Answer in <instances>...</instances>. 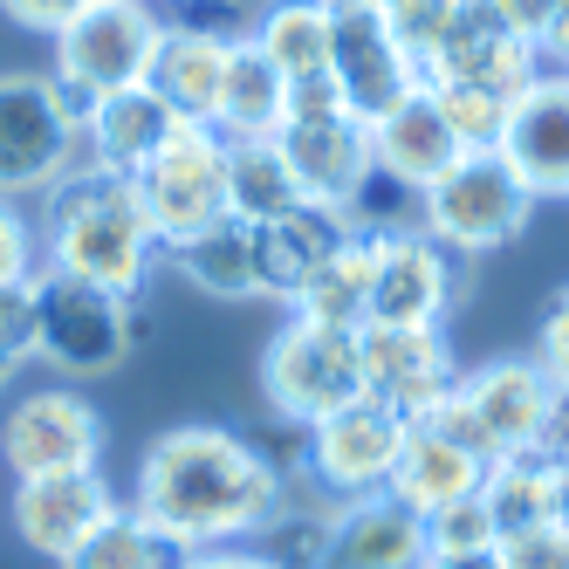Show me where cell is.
Masks as SVG:
<instances>
[{
  "instance_id": "cell-38",
  "label": "cell",
  "mask_w": 569,
  "mask_h": 569,
  "mask_svg": "<svg viewBox=\"0 0 569 569\" xmlns=\"http://www.w3.org/2000/svg\"><path fill=\"white\" fill-rule=\"evenodd\" d=\"M501 562L508 569H569V528L549 521V528H536V536H521V542H501Z\"/></svg>"
},
{
  "instance_id": "cell-35",
  "label": "cell",
  "mask_w": 569,
  "mask_h": 569,
  "mask_svg": "<svg viewBox=\"0 0 569 569\" xmlns=\"http://www.w3.org/2000/svg\"><path fill=\"white\" fill-rule=\"evenodd\" d=\"M42 274V227L21 213V199H0V289H28Z\"/></svg>"
},
{
  "instance_id": "cell-19",
  "label": "cell",
  "mask_w": 569,
  "mask_h": 569,
  "mask_svg": "<svg viewBox=\"0 0 569 569\" xmlns=\"http://www.w3.org/2000/svg\"><path fill=\"white\" fill-rule=\"evenodd\" d=\"M172 124H179V117L158 103L144 83L90 97L83 103V124H76V131H83V166L90 172H117V179H138L144 158L172 138Z\"/></svg>"
},
{
  "instance_id": "cell-28",
  "label": "cell",
  "mask_w": 569,
  "mask_h": 569,
  "mask_svg": "<svg viewBox=\"0 0 569 569\" xmlns=\"http://www.w3.org/2000/svg\"><path fill=\"white\" fill-rule=\"evenodd\" d=\"M480 508L495 515L501 542H521L536 528L556 521V467L549 453H521V460H495L480 480Z\"/></svg>"
},
{
  "instance_id": "cell-39",
  "label": "cell",
  "mask_w": 569,
  "mask_h": 569,
  "mask_svg": "<svg viewBox=\"0 0 569 569\" xmlns=\"http://www.w3.org/2000/svg\"><path fill=\"white\" fill-rule=\"evenodd\" d=\"M83 8H97V0H0V14L14 28H34V34H62Z\"/></svg>"
},
{
  "instance_id": "cell-40",
  "label": "cell",
  "mask_w": 569,
  "mask_h": 569,
  "mask_svg": "<svg viewBox=\"0 0 569 569\" xmlns=\"http://www.w3.org/2000/svg\"><path fill=\"white\" fill-rule=\"evenodd\" d=\"M480 14L508 28L515 42H542V21H549V0H480Z\"/></svg>"
},
{
  "instance_id": "cell-43",
  "label": "cell",
  "mask_w": 569,
  "mask_h": 569,
  "mask_svg": "<svg viewBox=\"0 0 569 569\" xmlns=\"http://www.w3.org/2000/svg\"><path fill=\"white\" fill-rule=\"evenodd\" d=\"M542 453H549V460H569V385H556V398H549V432H542Z\"/></svg>"
},
{
  "instance_id": "cell-37",
  "label": "cell",
  "mask_w": 569,
  "mask_h": 569,
  "mask_svg": "<svg viewBox=\"0 0 569 569\" xmlns=\"http://www.w3.org/2000/svg\"><path fill=\"white\" fill-rule=\"evenodd\" d=\"M536 363L556 385H569V289H556L549 309H542V322H536Z\"/></svg>"
},
{
  "instance_id": "cell-33",
  "label": "cell",
  "mask_w": 569,
  "mask_h": 569,
  "mask_svg": "<svg viewBox=\"0 0 569 569\" xmlns=\"http://www.w3.org/2000/svg\"><path fill=\"white\" fill-rule=\"evenodd\" d=\"M343 213H350L357 233H405V227H419V192H412V186H398L391 172L371 166V179L350 192V207H343Z\"/></svg>"
},
{
  "instance_id": "cell-14",
  "label": "cell",
  "mask_w": 569,
  "mask_h": 569,
  "mask_svg": "<svg viewBox=\"0 0 569 569\" xmlns=\"http://www.w3.org/2000/svg\"><path fill=\"white\" fill-rule=\"evenodd\" d=\"M460 385V363L439 330H391V322H363V391L405 426L432 419Z\"/></svg>"
},
{
  "instance_id": "cell-21",
  "label": "cell",
  "mask_w": 569,
  "mask_h": 569,
  "mask_svg": "<svg viewBox=\"0 0 569 569\" xmlns=\"http://www.w3.org/2000/svg\"><path fill=\"white\" fill-rule=\"evenodd\" d=\"M371 158H378V172H391L412 192H426L446 166H460V138H453V124H446V110L426 83L412 97H398L371 124Z\"/></svg>"
},
{
  "instance_id": "cell-8",
  "label": "cell",
  "mask_w": 569,
  "mask_h": 569,
  "mask_svg": "<svg viewBox=\"0 0 569 569\" xmlns=\"http://www.w3.org/2000/svg\"><path fill=\"white\" fill-rule=\"evenodd\" d=\"M131 186H138L151 233H158V254L172 240L227 220V131L220 124H172V138L144 158V172Z\"/></svg>"
},
{
  "instance_id": "cell-4",
  "label": "cell",
  "mask_w": 569,
  "mask_h": 569,
  "mask_svg": "<svg viewBox=\"0 0 569 569\" xmlns=\"http://www.w3.org/2000/svg\"><path fill=\"white\" fill-rule=\"evenodd\" d=\"M83 103L56 76H0V199H49L83 166Z\"/></svg>"
},
{
  "instance_id": "cell-18",
  "label": "cell",
  "mask_w": 569,
  "mask_h": 569,
  "mask_svg": "<svg viewBox=\"0 0 569 569\" xmlns=\"http://www.w3.org/2000/svg\"><path fill=\"white\" fill-rule=\"evenodd\" d=\"M350 233H357L350 213L330 207V199H302L296 213L254 227V274H261V296H268V302H296L302 281L330 261Z\"/></svg>"
},
{
  "instance_id": "cell-24",
  "label": "cell",
  "mask_w": 569,
  "mask_h": 569,
  "mask_svg": "<svg viewBox=\"0 0 569 569\" xmlns=\"http://www.w3.org/2000/svg\"><path fill=\"white\" fill-rule=\"evenodd\" d=\"M166 261L186 289H199V296H213V302H254L261 296V274H254V227L248 220H213V227H199V233H186V240H172Z\"/></svg>"
},
{
  "instance_id": "cell-13",
  "label": "cell",
  "mask_w": 569,
  "mask_h": 569,
  "mask_svg": "<svg viewBox=\"0 0 569 569\" xmlns=\"http://www.w3.org/2000/svg\"><path fill=\"white\" fill-rule=\"evenodd\" d=\"M467 289V268L453 248H439L426 227L378 233V268H371V322L391 330H439Z\"/></svg>"
},
{
  "instance_id": "cell-34",
  "label": "cell",
  "mask_w": 569,
  "mask_h": 569,
  "mask_svg": "<svg viewBox=\"0 0 569 569\" xmlns=\"http://www.w3.org/2000/svg\"><path fill=\"white\" fill-rule=\"evenodd\" d=\"M473 549H501V528L480 508V495L426 515V556H473Z\"/></svg>"
},
{
  "instance_id": "cell-2",
  "label": "cell",
  "mask_w": 569,
  "mask_h": 569,
  "mask_svg": "<svg viewBox=\"0 0 569 569\" xmlns=\"http://www.w3.org/2000/svg\"><path fill=\"white\" fill-rule=\"evenodd\" d=\"M42 268H62L90 289L138 302L158 268V233L138 207V186L117 172L76 166L49 199H42Z\"/></svg>"
},
{
  "instance_id": "cell-31",
  "label": "cell",
  "mask_w": 569,
  "mask_h": 569,
  "mask_svg": "<svg viewBox=\"0 0 569 569\" xmlns=\"http://www.w3.org/2000/svg\"><path fill=\"white\" fill-rule=\"evenodd\" d=\"M432 97H439V110H446V124H453L460 151H501L508 110H515L508 90H487V83H439Z\"/></svg>"
},
{
  "instance_id": "cell-12",
  "label": "cell",
  "mask_w": 569,
  "mask_h": 569,
  "mask_svg": "<svg viewBox=\"0 0 569 569\" xmlns=\"http://www.w3.org/2000/svg\"><path fill=\"white\" fill-rule=\"evenodd\" d=\"M322 14H330V76H337L350 117L378 124L398 97L419 90L412 62H405L398 34L385 21V0H322Z\"/></svg>"
},
{
  "instance_id": "cell-16",
  "label": "cell",
  "mask_w": 569,
  "mask_h": 569,
  "mask_svg": "<svg viewBox=\"0 0 569 569\" xmlns=\"http://www.w3.org/2000/svg\"><path fill=\"white\" fill-rule=\"evenodd\" d=\"M501 158L536 199H569V69H542L515 97Z\"/></svg>"
},
{
  "instance_id": "cell-20",
  "label": "cell",
  "mask_w": 569,
  "mask_h": 569,
  "mask_svg": "<svg viewBox=\"0 0 569 569\" xmlns=\"http://www.w3.org/2000/svg\"><path fill=\"white\" fill-rule=\"evenodd\" d=\"M220 69H227V34H207L192 21H166L151 62H144V90L166 103L179 124H213Z\"/></svg>"
},
{
  "instance_id": "cell-36",
  "label": "cell",
  "mask_w": 569,
  "mask_h": 569,
  "mask_svg": "<svg viewBox=\"0 0 569 569\" xmlns=\"http://www.w3.org/2000/svg\"><path fill=\"white\" fill-rule=\"evenodd\" d=\"M254 446V460L268 467V473H281V480H309V426H296V419H261V426H248L240 432Z\"/></svg>"
},
{
  "instance_id": "cell-25",
  "label": "cell",
  "mask_w": 569,
  "mask_h": 569,
  "mask_svg": "<svg viewBox=\"0 0 569 569\" xmlns=\"http://www.w3.org/2000/svg\"><path fill=\"white\" fill-rule=\"evenodd\" d=\"M213 124L227 138H274L281 124H289V76L254 49V34H233V42H227Z\"/></svg>"
},
{
  "instance_id": "cell-17",
  "label": "cell",
  "mask_w": 569,
  "mask_h": 569,
  "mask_svg": "<svg viewBox=\"0 0 569 569\" xmlns=\"http://www.w3.org/2000/svg\"><path fill=\"white\" fill-rule=\"evenodd\" d=\"M281 151L296 166V186L302 199H330V207H350V192L371 179V124L350 110H330V117H289L274 131Z\"/></svg>"
},
{
  "instance_id": "cell-30",
  "label": "cell",
  "mask_w": 569,
  "mask_h": 569,
  "mask_svg": "<svg viewBox=\"0 0 569 569\" xmlns=\"http://www.w3.org/2000/svg\"><path fill=\"white\" fill-rule=\"evenodd\" d=\"M186 562V549L172 542V536H158V528L144 521V515H131V508H117L97 536L76 549L62 569H179Z\"/></svg>"
},
{
  "instance_id": "cell-47",
  "label": "cell",
  "mask_w": 569,
  "mask_h": 569,
  "mask_svg": "<svg viewBox=\"0 0 569 569\" xmlns=\"http://www.w3.org/2000/svg\"><path fill=\"white\" fill-rule=\"evenodd\" d=\"M179 8H192V0H179Z\"/></svg>"
},
{
  "instance_id": "cell-15",
  "label": "cell",
  "mask_w": 569,
  "mask_h": 569,
  "mask_svg": "<svg viewBox=\"0 0 569 569\" xmlns=\"http://www.w3.org/2000/svg\"><path fill=\"white\" fill-rule=\"evenodd\" d=\"M124 508L117 487L103 480V467H83V473H42V480H14V536L49 556V562H69L97 528Z\"/></svg>"
},
{
  "instance_id": "cell-10",
  "label": "cell",
  "mask_w": 569,
  "mask_h": 569,
  "mask_svg": "<svg viewBox=\"0 0 569 569\" xmlns=\"http://www.w3.org/2000/svg\"><path fill=\"white\" fill-rule=\"evenodd\" d=\"M103 412L76 391V385H42L21 391L0 412V460L14 480H42V473H83L103 467Z\"/></svg>"
},
{
  "instance_id": "cell-45",
  "label": "cell",
  "mask_w": 569,
  "mask_h": 569,
  "mask_svg": "<svg viewBox=\"0 0 569 569\" xmlns=\"http://www.w3.org/2000/svg\"><path fill=\"white\" fill-rule=\"evenodd\" d=\"M556 467V521L569 528V460H549Z\"/></svg>"
},
{
  "instance_id": "cell-22",
  "label": "cell",
  "mask_w": 569,
  "mask_h": 569,
  "mask_svg": "<svg viewBox=\"0 0 569 569\" xmlns=\"http://www.w3.org/2000/svg\"><path fill=\"white\" fill-rule=\"evenodd\" d=\"M419 562H426V515H412L391 495H363L337 508L322 569H419Z\"/></svg>"
},
{
  "instance_id": "cell-42",
  "label": "cell",
  "mask_w": 569,
  "mask_h": 569,
  "mask_svg": "<svg viewBox=\"0 0 569 569\" xmlns=\"http://www.w3.org/2000/svg\"><path fill=\"white\" fill-rule=\"evenodd\" d=\"M536 56H542L549 69H569V0H549V21H542Z\"/></svg>"
},
{
  "instance_id": "cell-3",
  "label": "cell",
  "mask_w": 569,
  "mask_h": 569,
  "mask_svg": "<svg viewBox=\"0 0 569 569\" xmlns=\"http://www.w3.org/2000/svg\"><path fill=\"white\" fill-rule=\"evenodd\" d=\"M549 398H556V378L536 357H487V363H473V371H460L453 398H446L426 426H439L446 439H460L467 453H480L487 467H495V460L542 453Z\"/></svg>"
},
{
  "instance_id": "cell-32",
  "label": "cell",
  "mask_w": 569,
  "mask_h": 569,
  "mask_svg": "<svg viewBox=\"0 0 569 569\" xmlns=\"http://www.w3.org/2000/svg\"><path fill=\"white\" fill-rule=\"evenodd\" d=\"M385 21L398 34L405 62H412V76H426V62L439 56V42L460 21V0H385Z\"/></svg>"
},
{
  "instance_id": "cell-9",
  "label": "cell",
  "mask_w": 569,
  "mask_h": 569,
  "mask_svg": "<svg viewBox=\"0 0 569 569\" xmlns=\"http://www.w3.org/2000/svg\"><path fill=\"white\" fill-rule=\"evenodd\" d=\"M158 28H166V14H158L151 0H97V8H83L56 34V83L76 103L144 83Z\"/></svg>"
},
{
  "instance_id": "cell-11",
  "label": "cell",
  "mask_w": 569,
  "mask_h": 569,
  "mask_svg": "<svg viewBox=\"0 0 569 569\" xmlns=\"http://www.w3.org/2000/svg\"><path fill=\"white\" fill-rule=\"evenodd\" d=\"M398 453H405V419L385 412L378 398H357V405H343V412L309 426V487L330 508L385 495Z\"/></svg>"
},
{
  "instance_id": "cell-27",
  "label": "cell",
  "mask_w": 569,
  "mask_h": 569,
  "mask_svg": "<svg viewBox=\"0 0 569 569\" xmlns=\"http://www.w3.org/2000/svg\"><path fill=\"white\" fill-rule=\"evenodd\" d=\"M371 268H378V233H350L343 248L302 281V296L289 302V316L363 330V322H371Z\"/></svg>"
},
{
  "instance_id": "cell-23",
  "label": "cell",
  "mask_w": 569,
  "mask_h": 569,
  "mask_svg": "<svg viewBox=\"0 0 569 569\" xmlns=\"http://www.w3.org/2000/svg\"><path fill=\"white\" fill-rule=\"evenodd\" d=\"M480 480H487V460L467 453L460 439H446L439 426H405V453L391 467V487L385 495L405 501L412 515H439V508H453V501H473L480 495Z\"/></svg>"
},
{
  "instance_id": "cell-44",
  "label": "cell",
  "mask_w": 569,
  "mask_h": 569,
  "mask_svg": "<svg viewBox=\"0 0 569 569\" xmlns=\"http://www.w3.org/2000/svg\"><path fill=\"white\" fill-rule=\"evenodd\" d=\"M419 569H508L501 549H473V556H426Z\"/></svg>"
},
{
  "instance_id": "cell-1",
  "label": "cell",
  "mask_w": 569,
  "mask_h": 569,
  "mask_svg": "<svg viewBox=\"0 0 569 569\" xmlns=\"http://www.w3.org/2000/svg\"><path fill=\"white\" fill-rule=\"evenodd\" d=\"M289 508V480L254 460V446L233 426H172L144 446V467L131 487V515H144L158 536L192 549H233Z\"/></svg>"
},
{
  "instance_id": "cell-7",
  "label": "cell",
  "mask_w": 569,
  "mask_h": 569,
  "mask_svg": "<svg viewBox=\"0 0 569 569\" xmlns=\"http://www.w3.org/2000/svg\"><path fill=\"white\" fill-rule=\"evenodd\" d=\"M28 296H34V357L62 385L110 378L131 357V302H117L62 268H42L28 281Z\"/></svg>"
},
{
  "instance_id": "cell-46",
  "label": "cell",
  "mask_w": 569,
  "mask_h": 569,
  "mask_svg": "<svg viewBox=\"0 0 569 569\" xmlns=\"http://www.w3.org/2000/svg\"><path fill=\"white\" fill-rule=\"evenodd\" d=\"M8 385H14V363H8V357H0V391H8Z\"/></svg>"
},
{
  "instance_id": "cell-5",
  "label": "cell",
  "mask_w": 569,
  "mask_h": 569,
  "mask_svg": "<svg viewBox=\"0 0 569 569\" xmlns=\"http://www.w3.org/2000/svg\"><path fill=\"white\" fill-rule=\"evenodd\" d=\"M261 398L274 419H296V426H316L343 405L371 398L363 391V330L289 316L261 350Z\"/></svg>"
},
{
  "instance_id": "cell-41",
  "label": "cell",
  "mask_w": 569,
  "mask_h": 569,
  "mask_svg": "<svg viewBox=\"0 0 569 569\" xmlns=\"http://www.w3.org/2000/svg\"><path fill=\"white\" fill-rule=\"evenodd\" d=\"M179 569H274L254 542H233V549H192Z\"/></svg>"
},
{
  "instance_id": "cell-26",
  "label": "cell",
  "mask_w": 569,
  "mask_h": 569,
  "mask_svg": "<svg viewBox=\"0 0 569 569\" xmlns=\"http://www.w3.org/2000/svg\"><path fill=\"white\" fill-rule=\"evenodd\" d=\"M296 207H302V186L281 138H227V213L248 227H268Z\"/></svg>"
},
{
  "instance_id": "cell-29",
  "label": "cell",
  "mask_w": 569,
  "mask_h": 569,
  "mask_svg": "<svg viewBox=\"0 0 569 569\" xmlns=\"http://www.w3.org/2000/svg\"><path fill=\"white\" fill-rule=\"evenodd\" d=\"M248 34H254V49L289 76V83L330 69V14H322V0H268Z\"/></svg>"
},
{
  "instance_id": "cell-6",
  "label": "cell",
  "mask_w": 569,
  "mask_h": 569,
  "mask_svg": "<svg viewBox=\"0 0 569 569\" xmlns=\"http://www.w3.org/2000/svg\"><path fill=\"white\" fill-rule=\"evenodd\" d=\"M528 213H536V192L521 186V172L501 151H460V166H446L419 192V227L439 240V248H453L460 261L508 248V240L528 227Z\"/></svg>"
}]
</instances>
